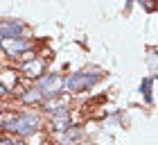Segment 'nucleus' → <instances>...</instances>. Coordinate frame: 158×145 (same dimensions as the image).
I'll use <instances>...</instances> for the list:
<instances>
[{
  "instance_id": "nucleus-7",
  "label": "nucleus",
  "mask_w": 158,
  "mask_h": 145,
  "mask_svg": "<svg viewBox=\"0 0 158 145\" xmlns=\"http://www.w3.org/2000/svg\"><path fill=\"white\" fill-rule=\"evenodd\" d=\"M68 104H70L68 98L56 95V98H50L48 102L43 104V109H45L48 113H52V116H59V113H68Z\"/></svg>"
},
{
  "instance_id": "nucleus-12",
  "label": "nucleus",
  "mask_w": 158,
  "mask_h": 145,
  "mask_svg": "<svg viewBox=\"0 0 158 145\" xmlns=\"http://www.w3.org/2000/svg\"><path fill=\"white\" fill-rule=\"evenodd\" d=\"M79 136H81V132H79V129H73V132L68 129V132H66V143H68V141H75V138H79Z\"/></svg>"
},
{
  "instance_id": "nucleus-1",
  "label": "nucleus",
  "mask_w": 158,
  "mask_h": 145,
  "mask_svg": "<svg viewBox=\"0 0 158 145\" xmlns=\"http://www.w3.org/2000/svg\"><path fill=\"white\" fill-rule=\"evenodd\" d=\"M39 125H41L39 116L32 113V111H25V113H18V116H14V118L7 120L5 129L11 132V134H16V136H30L39 129Z\"/></svg>"
},
{
  "instance_id": "nucleus-4",
  "label": "nucleus",
  "mask_w": 158,
  "mask_h": 145,
  "mask_svg": "<svg viewBox=\"0 0 158 145\" xmlns=\"http://www.w3.org/2000/svg\"><path fill=\"white\" fill-rule=\"evenodd\" d=\"M0 48H2L11 59H16V57H23L25 52L32 50V41L20 39V36L18 39H5V41H0Z\"/></svg>"
},
{
  "instance_id": "nucleus-13",
  "label": "nucleus",
  "mask_w": 158,
  "mask_h": 145,
  "mask_svg": "<svg viewBox=\"0 0 158 145\" xmlns=\"http://www.w3.org/2000/svg\"><path fill=\"white\" fill-rule=\"evenodd\" d=\"M5 93H7V91L2 89V84H0V98H2V95H5Z\"/></svg>"
},
{
  "instance_id": "nucleus-11",
  "label": "nucleus",
  "mask_w": 158,
  "mask_h": 145,
  "mask_svg": "<svg viewBox=\"0 0 158 145\" xmlns=\"http://www.w3.org/2000/svg\"><path fill=\"white\" fill-rule=\"evenodd\" d=\"M152 82H154V79L147 77V79H142V84H140V93L147 98V102H152V100H154V95H152Z\"/></svg>"
},
{
  "instance_id": "nucleus-10",
  "label": "nucleus",
  "mask_w": 158,
  "mask_h": 145,
  "mask_svg": "<svg viewBox=\"0 0 158 145\" xmlns=\"http://www.w3.org/2000/svg\"><path fill=\"white\" fill-rule=\"evenodd\" d=\"M16 82H18L16 70H5V72H0V84H2L5 91H11L14 86H16Z\"/></svg>"
},
{
  "instance_id": "nucleus-9",
  "label": "nucleus",
  "mask_w": 158,
  "mask_h": 145,
  "mask_svg": "<svg viewBox=\"0 0 158 145\" xmlns=\"http://www.w3.org/2000/svg\"><path fill=\"white\" fill-rule=\"evenodd\" d=\"M20 102H23V104H41L43 102V95L39 93L36 86H34V89H27L23 95H20Z\"/></svg>"
},
{
  "instance_id": "nucleus-6",
  "label": "nucleus",
  "mask_w": 158,
  "mask_h": 145,
  "mask_svg": "<svg viewBox=\"0 0 158 145\" xmlns=\"http://www.w3.org/2000/svg\"><path fill=\"white\" fill-rule=\"evenodd\" d=\"M23 32H25V25L20 20H0V41L18 39Z\"/></svg>"
},
{
  "instance_id": "nucleus-3",
  "label": "nucleus",
  "mask_w": 158,
  "mask_h": 145,
  "mask_svg": "<svg viewBox=\"0 0 158 145\" xmlns=\"http://www.w3.org/2000/svg\"><path fill=\"white\" fill-rule=\"evenodd\" d=\"M36 89L43 98H56L61 95L63 91V75H56V72H50V75H43L39 79Z\"/></svg>"
},
{
  "instance_id": "nucleus-8",
  "label": "nucleus",
  "mask_w": 158,
  "mask_h": 145,
  "mask_svg": "<svg viewBox=\"0 0 158 145\" xmlns=\"http://www.w3.org/2000/svg\"><path fill=\"white\" fill-rule=\"evenodd\" d=\"M50 127H52L54 132H68V129H70V113L52 116V120H50Z\"/></svg>"
},
{
  "instance_id": "nucleus-5",
  "label": "nucleus",
  "mask_w": 158,
  "mask_h": 145,
  "mask_svg": "<svg viewBox=\"0 0 158 145\" xmlns=\"http://www.w3.org/2000/svg\"><path fill=\"white\" fill-rule=\"evenodd\" d=\"M20 72H23L25 77H30V79H41L45 75V61L39 59V57H32V59L20 64Z\"/></svg>"
},
{
  "instance_id": "nucleus-2",
  "label": "nucleus",
  "mask_w": 158,
  "mask_h": 145,
  "mask_svg": "<svg viewBox=\"0 0 158 145\" xmlns=\"http://www.w3.org/2000/svg\"><path fill=\"white\" fill-rule=\"evenodd\" d=\"M97 79V72H75V75L63 77V89H68V93H84L90 86H95Z\"/></svg>"
}]
</instances>
